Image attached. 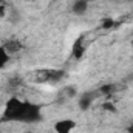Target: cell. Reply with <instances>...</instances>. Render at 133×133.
I'll return each mask as SVG.
<instances>
[{
    "instance_id": "obj_1",
    "label": "cell",
    "mask_w": 133,
    "mask_h": 133,
    "mask_svg": "<svg viewBox=\"0 0 133 133\" xmlns=\"http://www.w3.org/2000/svg\"><path fill=\"white\" fill-rule=\"evenodd\" d=\"M43 118L42 107L30 101H22L19 98H11L5 104V110L2 115V121L6 122H23L36 124Z\"/></svg>"
},
{
    "instance_id": "obj_2",
    "label": "cell",
    "mask_w": 133,
    "mask_h": 133,
    "mask_svg": "<svg viewBox=\"0 0 133 133\" xmlns=\"http://www.w3.org/2000/svg\"><path fill=\"white\" fill-rule=\"evenodd\" d=\"M76 129V121L70 119V118H64L54 122V132L56 133H71Z\"/></svg>"
},
{
    "instance_id": "obj_3",
    "label": "cell",
    "mask_w": 133,
    "mask_h": 133,
    "mask_svg": "<svg viewBox=\"0 0 133 133\" xmlns=\"http://www.w3.org/2000/svg\"><path fill=\"white\" fill-rule=\"evenodd\" d=\"M93 101H95V95H93L91 91L82 93L81 98H79V108H81V110H88V108L91 107Z\"/></svg>"
},
{
    "instance_id": "obj_4",
    "label": "cell",
    "mask_w": 133,
    "mask_h": 133,
    "mask_svg": "<svg viewBox=\"0 0 133 133\" xmlns=\"http://www.w3.org/2000/svg\"><path fill=\"white\" fill-rule=\"evenodd\" d=\"M71 9H73V12L76 16H84L87 12V9H88V0H76L73 3Z\"/></svg>"
},
{
    "instance_id": "obj_5",
    "label": "cell",
    "mask_w": 133,
    "mask_h": 133,
    "mask_svg": "<svg viewBox=\"0 0 133 133\" xmlns=\"http://www.w3.org/2000/svg\"><path fill=\"white\" fill-rule=\"evenodd\" d=\"M9 59H11V54H9V51H8V50L3 46V45H0V70L6 65L8 62H9Z\"/></svg>"
},
{
    "instance_id": "obj_6",
    "label": "cell",
    "mask_w": 133,
    "mask_h": 133,
    "mask_svg": "<svg viewBox=\"0 0 133 133\" xmlns=\"http://www.w3.org/2000/svg\"><path fill=\"white\" fill-rule=\"evenodd\" d=\"M73 54H74V57H76V59L82 57V54H84L82 40H76V43H74V48H73Z\"/></svg>"
},
{
    "instance_id": "obj_7",
    "label": "cell",
    "mask_w": 133,
    "mask_h": 133,
    "mask_svg": "<svg viewBox=\"0 0 133 133\" xmlns=\"http://www.w3.org/2000/svg\"><path fill=\"white\" fill-rule=\"evenodd\" d=\"M115 90H116V87H115L113 84H105V85H102L99 88V91L102 95H111Z\"/></svg>"
},
{
    "instance_id": "obj_8",
    "label": "cell",
    "mask_w": 133,
    "mask_h": 133,
    "mask_svg": "<svg viewBox=\"0 0 133 133\" xmlns=\"http://www.w3.org/2000/svg\"><path fill=\"white\" fill-rule=\"evenodd\" d=\"M113 25H115V20L110 19V17H105V19L102 20V28H104V30H110Z\"/></svg>"
},
{
    "instance_id": "obj_9",
    "label": "cell",
    "mask_w": 133,
    "mask_h": 133,
    "mask_svg": "<svg viewBox=\"0 0 133 133\" xmlns=\"http://www.w3.org/2000/svg\"><path fill=\"white\" fill-rule=\"evenodd\" d=\"M102 108H104V110H107V111H113V113L116 111V108H115V107H113V105H111L110 102H107V104H104V107H102Z\"/></svg>"
},
{
    "instance_id": "obj_10",
    "label": "cell",
    "mask_w": 133,
    "mask_h": 133,
    "mask_svg": "<svg viewBox=\"0 0 133 133\" xmlns=\"http://www.w3.org/2000/svg\"><path fill=\"white\" fill-rule=\"evenodd\" d=\"M127 132H129V133H133V124H130V125L127 127Z\"/></svg>"
},
{
    "instance_id": "obj_11",
    "label": "cell",
    "mask_w": 133,
    "mask_h": 133,
    "mask_svg": "<svg viewBox=\"0 0 133 133\" xmlns=\"http://www.w3.org/2000/svg\"><path fill=\"white\" fill-rule=\"evenodd\" d=\"M23 133H36V132H23Z\"/></svg>"
},
{
    "instance_id": "obj_12",
    "label": "cell",
    "mask_w": 133,
    "mask_h": 133,
    "mask_svg": "<svg viewBox=\"0 0 133 133\" xmlns=\"http://www.w3.org/2000/svg\"><path fill=\"white\" fill-rule=\"evenodd\" d=\"M26 2H33V0H26Z\"/></svg>"
},
{
    "instance_id": "obj_13",
    "label": "cell",
    "mask_w": 133,
    "mask_h": 133,
    "mask_svg": "<svg viewBox=\"0 0 133 133\" xmlns=\"http://www.w3.org/2000/svg\"><path fill=\"white\" fill-rule=\"evenodd\" d=\"M132 43H133V40H132Z\"/></svg>"
}]
</instances>
